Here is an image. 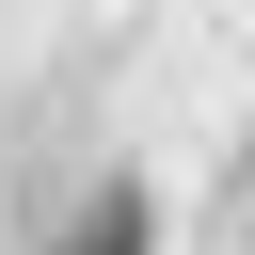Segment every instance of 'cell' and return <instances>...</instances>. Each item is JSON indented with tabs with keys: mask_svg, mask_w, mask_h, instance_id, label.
I'll use <instances>...</instances> for the list:
<instances>
[{
	"mask_svg": "<svg viewBox=\"0 0 255 255\" xmlns=\"http://www.w3.org/2000/svg\"><path fill=\"white\" fill-rule=\"evenodd\" d=\"M143 239H159V207H143V175H96V191H80V223H64L48 255H143Z\"/></svg>",
	"mask_w": 255,
	"mask_h": 255,
	"instance_id": "1",
	"label": "cell"
}]
</instances>
